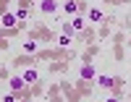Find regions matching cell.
I'll return each instance as SVG.
<instances>
[{
	"label": "cell",
	"mask_w": 131,
	"mask_h": 102,
	"mask_svg": "<svg viewBox=\"0 0 131 102\" xmlns=\"http://www.w3.org/2000/svg\"><path fill=\"white\" fill-rule=\"evenodd\" d=\"M39 10H42V13H55V10H58V3H55V0H39Z\"/></svg>",
	"instance_id": "6da1fadb"
},
{
	"label": "cell",
	"mask_w": 131,
	"mask_h": 102,
	"mask_svg": "<svg viewBox=\"0 0 131 102\" xmlns=\"http://www.w3.org/2000/svg\"><path fill=\"white\" fill-rule=\"evenodd\" d=\"M94 73H97V71H94V65H89V63L79 68V76L84 78V81H92V78H94Z\"/></svg>",
	"instance_id": "7a4b0ae2"
},
{
	"label": "cell",
	"mask_w": 131,
	"mask_h": 102,
	"mask_svg": "<svg viewBox=\"0 0 131 102\" xmlns=\"http://www.w3.org/2000/svg\"><path fill=\"white\" fill-rule=\"evenodd\" d=\"M0 24H3L5 29H13V26L18 24V16H13V13H3V18H0Z\"/></svg>",
	"instance_id": "3957f363"
},
{
	"label": "cell",
	"mask_w": 131,
	"mask_h": 102,
	"mask_svg": "<svg viewBox=\"0 0 131 102\" xmlns=\"http://www.w3.org/2000/svg\"><path fill=\"white\" fill-rule=\"evenodd\" d=\"M76 10H79V5H76L73 0H66V3H63V13L66 16H76Z\"/></svg>",
	"instance_id": "277c9868"
},
{
	"label": "cell",
	"mask_w": 131,
	"mask_h": 102,
	"mask_svg": "<svg viewBox=\"0 0 131 102\" xmlns=\"http://www.w3.org/2000/svg\"><path fill=\"white\" fill-rule=\"evenodd\" d=\"M37 78H39V73L34 71V68H29V71H24V81H26V84H37Z\"/></svg>",
	"instance_id": "5b68a950"
},
{
	"label": "cell",
	"mask_w": 131,
	"mask_h": 102,
	"mask_svg": "<svg viewBox=\"0 0 131 102\" xmlns=\"http://www.w3.org/2000/svg\"><path fill=\"white\" fill-rule=\"evenodd\" d=\"M24 76H16V78H10V89H13V92H21V89H24Z\"/></svg>",
	"instance_id": "8992f818"
},
{
	"label": "cell",
	"mask_w": 131,
	"mask_h": 102,
	"mask_svg": "<svg viewBox=\"0 0 131 102\" xmlns=\"http://www.w3.org/2000/svg\"><path fill=\"white\" fill-rule=\"evenodd\" d=\"M97 84H100L102 89H110V86H113L115 81H113V78H110V76H100V78H97Z\"/></svg>",
	"instance_id": "52a82bcc"
},
{
	"label": "cell",
	"mask_w": 131,
	"mask_h": 102,
	"mask_svg": "<svg viewBox=\"0 0 131 102\" xmlns=\"http://www.w3.org/2000/svg\"><path fill=\"white\" fill-rule=\"evenodd\" d=\"M89 18H92V21H102V10L92 8V10H89Z\"/></svg>",
	"instance_id": "ba28073f"
},
{
	"label": "cell",
	"mask_w": 131,
	"mask_h": 102,
	"mask_svg": "<svg viewBox=\"0 0 131 102\" xmlns=\"http://www.w3.org/2000/svg\"><path fill=\"white\" fill-rule=\"evenodd\" d=\"M73 24H68V21H66V24H63V34H68V37H73Z\"/></svg>",
	"instance_id": "9c48e42d"
},
{
	"label": "cell",
	"mask_w": 131,
	"mask_h": 102,
	"mask_svg": "<svg viewBox=\"0 0 131 102\" xmlns=\"http://www.w3.org/2000/svg\"><path fill=\"white\" fill-rule=\"evenodd\" d=\"M71 24H73V29H84V18H79V16H76Z\"/></svg>",
	"instance_id": "30bf717a"
},
{
	"label": "cell",
	"mask_w": 131,
	"mask_h": 102,
	"mask_svg": "<svg viewBox=\"0 0 131 102\" xmlns=\"http://www.w3.org/2000/svg\"><path fill=\"white\" fill-rule=\"evenodd\" d=\"M58 42H60V44H63V47H68V44H71V37H68V34H63V37H60V39H58Z\"/></svg>",
	"instance_id": "8fae6325"
},
{
	"label": "cell",
	"mask_w": 131,
	"mask_h": 102,
	"mask_svg": "<svg viewBox=\"0 0 131 102\" xmlns=\"http://www.w3.org/2000/svg\"><path fill=\"white\" fill-rule=\"evenodd\" d=\"M24 50H26V52H34V50H37V42H26Z\"/></svg>",
	"instance_id": "7c38bea8"
},
{
	"label": "cell",
	"mask_w": 131,
	"mask_h": 102,
	"mask_svg": "<svg viewBox=\"0 0 131 102\" xmlns=\"http://www.w3.org/2000/svg\"><path fill=\"white\" fill-rule=\"evenodd\" d=\"M16 16H18V21H24V18H26L29 13H26V8H21V10H18V13H16Z\"/></svg>",
	"instance_id": "4fadbf2b"
}]
</instances>
